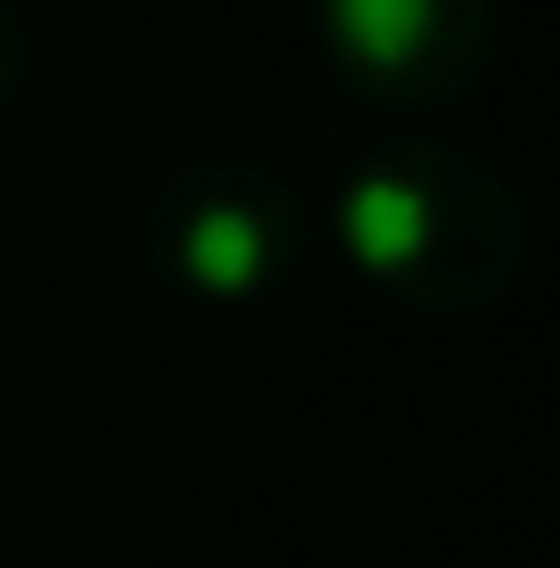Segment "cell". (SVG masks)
<instances>
[{
  "label": "cell",
  "instance_id": "obj_1",
  "mask_svg": "<svg viewBox=\"0 0 560 568\" xmlns=\"http://www.w3.org/2000/svg\"><path fill=\"white\" fill-rule=\"evenodd\" d=\"M338 256L420 322L495 313L528 272V206L487 156L454 141H388L355 156L330 206Z\"/></svg>",
  "mask_w": 560,
  "mask_h": 568
},
{
  "label": "cell",
  "instance_id": "obj_3",
  "mask_svg": "<svg viewBox=\"0 0 560 568\" xmlns=\"http://www.w3.org/2000/svg\"><path fill=\"white\" fill-rule=\"evenodd\" d=\"M322 50L379 108H446L495 58V0H322Z\"/></svg>",
  "mask_w": 560,
  "mask_h": 568
},
{
  "label": "cell",
  "instance_id": "obj_2",
  "mask_svg": "<svg viewBox=\"0 0 560 568\" xmlns=\"http://www.w3.org/2000/svg\"><path fill=\"white\" fill-rule=\"evenodd\" d=\"M141 247L173 297L206 313H256L273 305L305 264V214L281 190V173L247 156L182 165L141 214Z\"/></svg>",
  "mask_w": 560,
  "mask_h": 568
},
{
  "label": "cell",
  "instance_id": "obj_4",
  "mask_svg": "<svg viewBox=\"0 0 560 568\" xmlns=\"http://www.w3.org/2000/svg\"><path fill=\"white\" fill-rule=\"evenodd\" d=\"M17 83H26V33H17L9 0H0V108L17 100Z\"/></svg>",
  "mask_w": 560,
  "mask_h": 568
}]
</instances>
